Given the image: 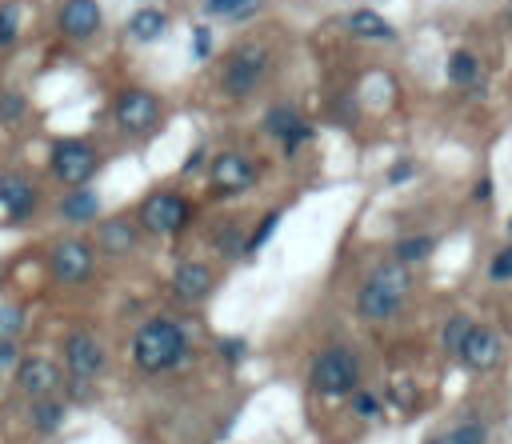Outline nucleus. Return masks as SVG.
I'll use <instances>...</instances> for the list:
<instances>
[{
    "mask_svg": "<svg viewBox=\"0 0 512 444\" xmlns=\"http://www.w3.org/2000/svg\"><path fill=\"white\" fill-rule=\"evenodd\" d=\"M488 280H492V284H512V244H504V248L488 260Z\"/></svg>",
    "mask_w": 512,
    "mask_h": 444,
    "instance_id": "2f4dec72",
    "label": "nucleus"
},
{
    "mask_svg": "<svg viewBox=\"0 0 512 444\" xmlns=\"http://www.w3.org/2000/svg\"><path fill=\"white\" fill-rule=\"evenodd\" d=\"M216 252L224 256V260H236V256H244V232L236 228V224H224V228H216Z\"/></svg>",
    "mask_w": 512,
    "mask_h": 444,
    "instance_id": "c85d7f7f",
    "label": "nucleus"
},
{
    "mask_svg": "<svg viewBox=\"0 0 512 444\" xmlns=\"http://www.w3.org/2000/svg\"><path fill=\"white\" fill-rule=\"evenodd\" d=\"M360 380H364V368H360L356 352H348L340 344L324 348L308 368V384L316 396H348L360 388Z\"/></svg>",
    "mask_w": 512,
    "mask_h": 444,
    "instance_id": "39448f33",
    "label": "nucleus"
},
{
    "mask_svg": "<svg viewBox=\"0 0 512 444\" xmlns=\"http://www.w3.org/2000/svg\"><path fill=\"white\" fill-rule=\"evenodd\" d=\"M428 444H488V428H484L480 420H464V424H456V428L432 436Z\"/></svg>",
    "mask_w": 512,
    "mask_h": 444,
    "instance_id": "b1692460",
    "label": "nucleus"
},
{
    "mask_svg": "<svg viewBox=\"0 0 512 444\" xmlns=\"http://www.w3.org/2000/svg\"><path fill=\"white\" fill-rule=\"evenodd\" d=\"M500 356H504V344H500L496 328H488V324H472L456 348V360L468 372H492V368H500Z\"/></svg>",
    "mask_w": 512,
    "mask_h": 444,
    "instance_id": "f8f14e48",
    "label": "nucleus"
},
{
    "mask_svg": "<svg viewBox=\"0 0 512 444\" xmlns=\"http://www.w3.org/2000/svg\"><path fill=\"white\" fill-rule=\"evenodd\" d=\"M216 348H220V356H224V360H228V364H236V360H240V356H244V348H248V344H244V340H240V336H224V340H220V344H216Z\"/></svg>",
    "mask_w": 512,
    "mask_h": 444,
    "instance_id": "f704fd0d",
    "label": "nucleus"
},
{
    "mask_svg": "<svg viewBox=\"0 0 512 444\" xmlns=\"http://www.w3.org/2000/svg\"><path fill=\"white\" fill-rule=\"evenodd\" d=\"M280 216H284V208H272V212H264V220L244 236V256H256L268 240H272V232H276V224H280Z\"/></svg>",
    "mask_w": 512,
    "mask_h": 444,
    "instance_id": "bb28decb",
    "label": "nucleus"
},
{
    "mask_svg": "<svg viewBox=\"0 0 512 444\" xmlns=\"http://www.w3.org/2000/svg\"><path fill=\"white\" fill-rule=\"evenodd\" d=\"M408 292H412V272L404 264H396V260L376 264L364 276V284L356 288V316L368 324H384V320L400 316Z\"/></svg>",
    "mask_w": 512,
    "mask_h": 444,
    "instance_id": "f03ea898",
    "label": "nucleus"
},
{
    "mask_svg": "<svg viewBox=\"0 0 512 444\" xmlns=\"http://www.w3.org/2000/svg\"><path fill=\"white\" fill-rule=\"evenodd\" d=\"M192 216V204L188 196L172 192V188H160V192H148L136 208V228H144L148 236H176Z\"/></svg>",
    "mask_w": 512,
    "mask_h": 444,
    "instance_id": "423d86ee",
    "label": "nucleus"
},
{
    "mask_svg": "<svg viewBox=\"0 0 512 444\" xmlns=\"http://www.w3.org/2000/svg\"><path fill=\"white\" fill-rule=\"evenodd\" d=\"M344 28H348L356 40H396V28H392L380 12H372V8H352V12L344 16Z\"/></svg>",
    "mask_w": 512,
    "mask_h": 444,
    "instance_id": "6ab92c4d",
    "label": "nucleus"
},
{
    "mask_svg": "<svg viewBox=\"0 0 512 444\" xmlns=\"http://www.w3.org/2000/svg\"><path fill=\"white\" fill-rule=\"evenodd\" d=\"M448 80H452L456 88H480L484 68H480V60H476L468 48H456V52L448 56Z\"/></svg>",
    "mask_w": 512,
    "mask_h": 444,
    "instance_id": "4be33fe9",
    "label": "nucleus"
},
{
    "mask_svg": "<svg viewBox=\"0 0 512 444\" xmlns=\"http://www.w3.org/2000/svg\"><path fill=\"white\" fill-rule=\"evenodd\" d=\"M508 20H512V4H508Z\"/></svg>",
    "mask_w": 512,
    "mask_h": 444,
    "instance_id": "ea45409f",
    "label": "nucleus"
},
{
    "mask_svg": "<svg viewBox=\"0 0 512 444\" xmlns=\"http://www.w3.org/2000/svg\"><path fill=\"white\" fill-rule=\"evenodd\" d=\"M216 288V272L204 260H180L172 268V296L184 304H200Z\"/></svg>",
    "mask_w": 512,
    "mask_h": 444,
    "instance_id": "dca6fc26",
    "label": "nucleus"
},
{
    "mask_svg": "<svg viewBox=\"0 0 512 444\" xmlns=\"http://www.w3.org/2000/svg\"><path fill=\"white\" fill-rule=\"evenodd\" d=\"M268 72H272V48L260 40H244L220 64V92L232 100H244L268 80Z\"/></svg>",
    "mask_w": 512,
    "mask_h": 444,
    "instance_id": "7ed1b4c3",
    "label": "nucleus"
},
{
    "mask_svg": "<svg viewBox=\"0 0 512 444\" xmlns=\"http://www.w3.org/2000/svg\"><path fill=\"white\" fill-rule=\"evenodd\" d=\"M48 276L64 288H80L96 276V248L92 240H80V236H64L48 248Z\"/></svg>",
    "mask_w": 512,
    "mask_h": 444,
    "instance_id": "0eeeda50",
    "label": "nucleus"
},
{
    "mask_svg": "<svg viewBox=\"0 0 512 444\" xmlns=\"http://www.w3.org/2000/svg\"><path fill=\"white\" fill-rule=\"evenodd\" d=\"M468 328H472V320H468L464 312H452V316L444 320V328H440V348H444L448 356H456V348H460V340H464Z\"/></svg>",
    "mask_w": 512,
    "mask_h": 444,
    "instance_id": "cd10ccee",
    "label": "nucleus"
},
{
    "mask_svg": "<svg viewBox=\"0 0 512 444\" xmlns=\"http://www.w3.org/2000/svg\"><path fill=\"white\" fill-rule=\"evenodd\" d=\"M92 248L104 252V256H112V260L132 256V252L140 248V228H136V220H128V216H104V220H96Z\"/></svg>",
    "mask_w": 512,
    "mask_h": 444,
    "instance_id": "4468645a",
    "label": "nucleus"
},
{
    "mask_svg": "<svg viewBox=\"0 0 512 444\" xmlns=\"http://www.w3.org/2000/svg\"><path fill=\"white\" fill-rule=\"evenodd\" d=\"M348 396H352L348 404H352V416H356V420H376V416L384 412V400H380L376 392H368V388H356V392H348Z\"/></svg>",
    "mask_w": 512,
    "mask_h": 444,
    "instance_id": "c756f323",
    "label": "nucleus"
},
{
    "mask_svg": "<svg viewBox=\"0 0 512 444\" xmlns=\"http://www.w3.org/2000/svg\"><path fill=\"white\" fill-rule=\"evenodd\" d=\"M132 368L144 376L172 372L188 356V328L172 316H152L132 332Z\"/></svg>",
    "mask_w": 512,
    "mask_h": 444,
    "instance_id": "f257e3e1",
    "label": "nucleus"
},
{
    "mask_svg": "<svg viewBox=\"0 0 512 444\" xmlns=\"http://www.w3.org/2000/svg\"><path fill=\"white\" fill-rule=\"evenodd\" d=\"M488 196H492V180H480L476 184V200H488Z\"/></svg>",
    "mask_w": 512,
    "mask_h": 444,
    "instance_id": "58836bf2",
    "label": "nucleus"
},
{
    "mask_svg": "<svg viewBox=\"0 0 512 444\" xmlns=\"http://www.w3.org/2000/svg\"><path fill=\"white\" fill-rule=\"evenodd\" d=\"M192 56L196 60H208L212 56V32H208V24H196L192 28Z\"/></svg>",
    "mask_w": 512,
    "mask_h": 444,
    "instance_id": "72a5a7b5",
    "label": "nucleus"
},
{
    "mask_svg": "<svg viewBox=\"0 0 512 444\" xmlns=\"http://www.w3.org/2000/svg\"><path fill=\"white\" fill-rule=\"evenodd\" d=\"M20 36V8L16 4H0V52L12 48Z\"/></svg>",
    "mask_w": 512,
    "mask_h": 444,
    "instance_id": "7c9ffc66",
    "label": "nucleus"
},
{
    "mask_svg": "<svg viewBox=\"0 0 512 444\" xmlns=\"http://www.w3.org/2000/svg\"><path fill=\"white\" fill-rule=\"evenodd\" d=\"M160 116H164V104H160V96L148 92V88H124V92H116V100H112V120H116V128L128 132V136H148V132L160 124Z\"/></svg>",
    "mask_w": 512,
    "mask_h": 444,
    "instance_id": "6e6552de",
    "label": "nucleus"
},
{
    "mask_svg": "<svg viewBox=\"0 0 512 444\" xmlns=\"http://www.w3.org/2000/svg\"><path fill=\"white\" fill-rule=\"evenodd\" d=\"M16 360H20V352H16V340L0 336V376H4V372H12V368H16Z\"/></svg>",
    "mask_w": 512,
    "mask_h": 444,
    "instance_id": "c9c22d12",
    "label": "nucleus"
},
{
    "mask_svg": "<svg viewBox=\"0 0 512 444\" xmlns=\"http://www.w3.org/2000/svg\"><path fill=\"white\" fill-rule=\"evenodd\" d=\"M204 12L224 20H252L260 12V0H204Z\"/></svg>",
    "mask_w": 512,
    "mask_h": 444,
    "instance_id": "393cba45",
    "label": "nucleus"
},
{
    "mask_svg": "<svg viewBox=\"0 0 512 444\" xmlns=\"http://www.w3.org/2000/svg\"><path fill=\"white\" fill-rule=\"evenodd\" d=\"M432 252H436V236H428V232H408V236H400V240L392 244V260L404 264V268L424 264Z\"/></svg>",
    "mask_w": 512,
    "mask_h": 444,
    "instance_id": "aec40b11",
    "label": "nucleus"
},
{
    "mask_svg": "<svg viewBox=\"0 0 512 444\" xmlns=\"http://www.w3.org/2000/svg\"><path fill=\"white\" fill-rule=\"evenodd\" d=\"M36 204H40V196H36V188H32L28 176H20V172H4L0 176V208H4V216L12 224L32 220L36 216Z\"/></svg>",
    "mask_w": 512,
    "mask_h": 444,
    "instance_id": "2eb2a0df",
    "label": "nucleus"
},
{
    "mask_svg": "<svg viewBox=\"0 0 512 444\" xmlns=\"http://www.w3.org/2000/svg\"><path fill=\"white\" fill-rule=\"evenodd\" d=\"M508 232H512V220H508Z\"/></svg>",
    "mask_w": 512,
    "mask_h": 444,
    "instance_id": "a19ab883",
    "label": "nucleus"
},
{
    "mask_svg": "<svg viewBox=\"0 0 512 444\" xmlns=\"http://www.w3.org/2000/svg\"><path fill=\"white\" fill-rule=\"evenodd\" d=\"M164 28H168V16H164L160 8H136V12L128 16V36H132L136 44L160 40V36H164Z\"/></svg>",
    "mask_w": 512,
    "mask_h": 444,
    "instance_id": "412c9836",
    "label": "nucleus"
},
{
    "mask_svg": "<svg viewBox=\"0 0 512 444\" xmlns=\"http://www.w3.org/2000/svg\"><path fill=\"white\" fill-rule=\"evenodd\" d=\"M416 176V164L412 160H396L392 168H388V184H408Z\"/></svg>",
    "mask_w": 512,
    "mask_h": 444,
    "instance_id": "e433bc0d",
    "label": "nucleus"
},
{
    "mask_svg": "<svg viewBox=\"0 0 512 444\" xmlns=\"http://www.w3.org/2000/svg\"><path fill=\"white\" fill-rule=\"evenodd\" d=\"M24 120H28V96L16 92V88H4V92H0V124H4V128H16V124H24Z\"/></svg>",
    "mask_w": 512,
    "mask_h": 444,
    "instance_id": "a878e982",
    "label": "nucleus"
},
{
    "mask_svg": "<svg viewBox=\"0 0 512 444\" xmlns=\"http://www.w3.org/2000/svg\"><path fill=\"white\" fill-rule=\"evenodd\" d=\"M68 396L76 404H88L92 400V380H68Z\"/></svg>",
    "mask_w": 512,
    "mask_h": 444,
    "instance_id": "4c0bfd02",
    "label": "nucleus"
},
{
    "mask_svg": "<svg viewBox=\"0 0 512 444\" xmlns=\"http://www.w3.org/2000/svg\"><path fill=\"white\" fill-rule=\"evenodd\" d=\"M20 324H24V308H20V304H8V300H0V336L16 340Z\"/></svg>",
    "mask_w": 512,
    "mask_h": 444,
    "instance_id": "473e14b6",
    "label": "nucleus"
},
{
    "mask_svg": "<svg viewBox=\"0 0 512 444\" xmlns=\"http://www.w3.org/2000/svg\"><path fill=\"white\" fill-rule=\"evenodd\" d=\"M60 352H64V368H68L72 380H92V384L100 380V372H104V348H100V340L88 328L68 332Z\"/></svg>",
    "mask_w": 512,
    "mask_h": 444,
    "instance_id": "9b49d317",
    "label": "nucleus"
},
{
    "mask_svg": "<svg viewBox=\"0 0 512 444\" xmlns=\"http://www.w3.org/2000/svg\"><path fill=\"white\" fill-rule=\"evenodd\" d=\"M56 208H60L64 224H96L100 220V196L92 188H68Z\"/></svg>",
    "mask_w": 512,
    "mask_h": 444,
    "instance_id": "a211bd4d",
    "label": "nucleus"
},
{
    "mask_svg": "<svg viewBox=\"0 0 512 444\" xmlns=\"http://www.w3.org/2000/svg\"><path fill=\"white\" fill-rule=\"evenodd\" d=\"M48 172L64 188H88V180L100 172V152L84 136H60L48 148Z\"/></svg>",
    "mask_w": 512,
    "mask_h": 444,
    "instance_id": "20e7f679",
    "label": "nucleus"
},
{
    "mask_svg": "<svg viewBox=\"0 0 512 444\" xmlns=\"http://www.w3.org/2000/svg\"><path fill=\"white\" fill-rule=\"evenodd\" d=\"M56 24H60V32L68 40H88L100 28V4L96 0H64Z\"/></svg>",
    "mask_w": 512,
    "mask_h": 444,
    "instance_id": "f3484780",
    "label": "nucleus"
},
{
    "mask_svg": "<svg viewBox=\"0 0 512 444\" xmlns=\"http://www.w3.org/2000/svg\"><path fill=\"white\" fill-rule=\"evenodd\" d=\"M12 376H16V388H20L24 396H32V400L56 396V392L64 388V368H60L56 360L40 356V352L20 356V360H16V368H12Z\"/></svg>",
    "mask_w": 512,
    "mask_h": 444,
    "instance_id": "9d476101",
    "label": "nucleus"
},
{
    "mask_svg": "<svg viewBox=\"0 0 512 444\" xmlns=\"http://www.w3.org/2000/svg\"><path fill=\"white\" fill-rule=\"evenodd\" d=\"M252 184H256V164L244 152L228 148V152H216L212 156V164H208V188L216 196H240Z\"/></svg>",
    "mask_w": 512,
    "mask_h": 444,
    "instance_id": "1a4fd4ad",
    "label": "nucleus"
},
{
    "mask_svg": "<svg viewBox=\"0 0 512 444\" xmlns=\"http://www.w3.org/2000/svg\"><path fill=\"white\" fill-rule=\"evenodd\" d=\"M264 132L276 136V144L284 148V156L312 140V124H308L292 104H272V108L264 112Z\"/></svg>",
    "mask_w": 512,
    "mask_h": 444,
    "instance_id": "ddd939ff",
    "label": "nucleus"
},
{
    "mask_svg": "<svg viewBox=\"0 0 512 444\" xmlns=\"http://www.w3.org/2000/svg\"><path fill=\"white\" fill-rule=\"evenodd\" d=\"M64 424V400H56V396H44V400H32V428L40 432V436H48V432H56Z\"/></svg>",
    "mask_w": 512,
    "mask_h": 444,
    "instance_id": "5701e85b",
    "label": "nucleus"
}]
</instances>
